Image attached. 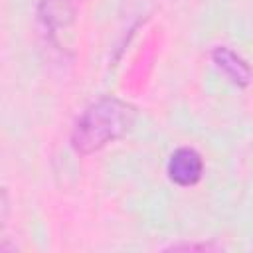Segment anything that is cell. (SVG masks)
I'll list each match as a JSON object with an SVG mask.
<instances>
[{
	"mask_svg": "<svg viewBox=\"0 0 253 253\" xmlns=\"http://www.w3.org/2000/svg\"><path fill=\"white\" fill-rule=\"evenodd\" d=\"M210 59L213 67L237 89H247L251 83V65L243 55H239L229 45H213L210 49Z\"/></svg>",
	"mask_w": 253,
	"mask_h": 253,
	"instance_id": "obj_4",
	"label": "cell"
},
{
	"mask_svg": "<svg viewBox=\"0 0 253 253\" xmlns=\"http://www.w3.org/2000/svg\"><path fill=\"white\" fill-rule=\"evenodd\" d=\"M206 172V162L200 150L194 146H178L172 150L166 162V176L178 188H192L196 186Z\"/></svg>",
	"mask_w": 253,
	"mask_h": 253,
	"instance_id": "obj_2",
	"label": "cell"
},
{
	"mask_svg": "<svg viewBox=\"0 0 253 253\" xmlns=\"http://www.w3.org/2000/svg\"><path fill=\"white\" fill-rule=\"evenodd\" d=\"M136 117V107L126 99L103 95L89 103L75 119L69 132V146L79 156L101 152L109 144L125 138L132 130Z\"/></svg>",
	"mask_w": 253,
	"mask_h": 253,
	"instance_id": "obj_1",
	"label": "cell"
},
{
	"mask_svg": "<svg viewBox=\"0 0 253 253\" xmlns=\"http://www.w3.org/2000/svg\"><path fill=\"white\" fill-rule=\"evenodd\" d=\"M79 6L81 0H40L36 8L38 24L49 40H55L61 30H67L75 24L79 16Z\"/></svg>",
	"mask_w": 253,
	"mask_h": 253,
	"instance_id": "obj_3",
	"label": "cell"
},
{
	"mask_svg": "<svg viewBox=\"0 0 253 253\" xmlns=\"http://www.w3.org/2000/svg\"><path fill=\"white\" fill-rule=\"evenodd\" d=\"M12 213V206H10V196L4 188H0V227H4L10 219Z\"/></svg>",
	"mask_w": 253,
	"mask_h": 253,
	"instance_id": "obj_6",
	"label": "cell"
},
{
	"mask_svg": "<svg viewBox=\"0 0 253 253\" xmlns=\"http://www.w3.org/2000/svg\"><path fill=\"white\" fill-rule=\"evenodd\" d=\"M215 241H176L164 247V251H221Z\"/></svg>",
	"mask_w": 253,
	"mask_h": 253,
	"instance_id": "obj_5",
	"label": "cell"
}]
</instances>
